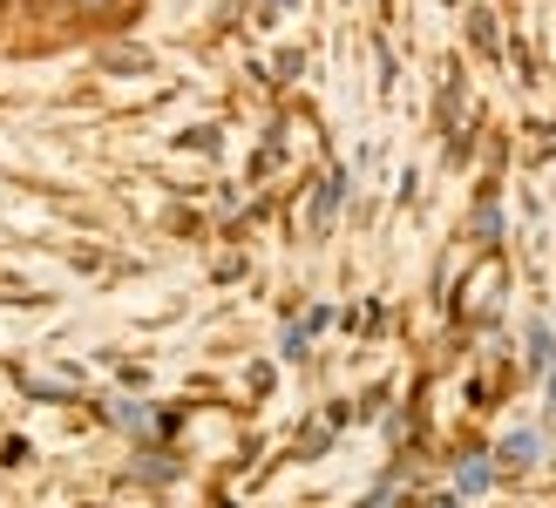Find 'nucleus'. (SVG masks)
<instances>
[{
	"label": "nucleus",
	"instance_id": "1",
	"mask_svg": "<svg viewBox=\"0 0 556 508\" xmlns=\"http://www.w3.org/2000/svg\"><path fill=\"white\" fill-rule=\"evenodd\" d=\"M536 455H543V434H530V428H522V434H509V441H503V468H509V474H522V468H536Z\"/></svg>",
	"mask_w": 556,
	"mask_h": 508
},
{
	"label": "nucleus",
	"instance_id": "2",
	"mask_svg": "<svg viewBox=\"0 0 556 508\" xmlns=\"http://www.w3.org/2000/svg\"><path fill=\"white\" fill-rule=\"evenodd\" d=\"M455 482H462V495H482V488L495 482V468H489V461H462V468H455Z\"/></svg>",
	"mask_w": 556,
	"mask_h": 508
},
{
	"label": "nucleus",
	"instance_id": "3",
	"mask_svg": "<svg viewBox=\"0 0 556 508\" xmlns=\"http://www.w3.org/2000/svg\"><path fill=\"white\" fill-rule=\"evenodd\" d=\"M468 41H476V48H495V14H476V21H468Z\"/></svg>",
	"mask_w": 556,
	"mask_h": 508
},
{
	"label": "nucleus",
	"instance_id": "4",
	"mask_svg": "<svg viewBox=\"0 0 556 508\" xmlns=\"http://www.w3.org/2000/svg\"><path fill=\"white\" fill-rule=\"evenodd\" d=\"M332 204H340V177H326V190H319V204H313V217L326 224V217H332Z\"/></svg>",
	"mask_w": 556,
	"mask_h": 508
},
{
	"label": "nucleus",
	"instance_id": "5",
	"mask_svg": "<svg viewBox=\"0 0 556 508\" xmlns=\"http://www.w3.org/2000/svg\"><path fill=\"white\" fill-rule=\"evenodd\" d=\"M68 8H81V14H102V8H116V0H68Z\"/></svg>",
	"mask_w": 556,
	"mask_h": 508
},
{
	"label": "nucleus",
	"instance_id": "6",
	"mask_svg": "<svg viewBox=\"0 0 556 508\" xmlns=\"http://www.w3.org/2000/svg\"><path fill=\"white\" fill-rule=\"evenodd\" d=\"M428 508H462V501H455V495H434V501H428Z\"/></svg>",
	"mask_w": 556,
	"mask_h": 508
},
{
	"label": "nucleus",
	"instance_id": "7",
	"mask_svg": "<svg viewBox=\"0 0 556 508\" xmlns=\"http://www.w3.org/2000/svg\"><path fill=\"white\" fill-rule=\"evenodd\" d=\"M549 401H556V373H549Z\"/></svg>",
	"mask_w": 556,
	"mask_h": 508
},
{
	"label": "nucleus",
	"instance_id": "8",
	"mask_svg": "<svg viewBox=\"0 0 556 508\" xmlns=\"http://www.w3.org/2000/svg\"><path fill=\"white\" fill-rule=\"evenodd\" d=\"M0 8H8V0H0Z\"/></svg>",
	"mask_w": 556,
	"mask_h": 508
}]
</instances>
